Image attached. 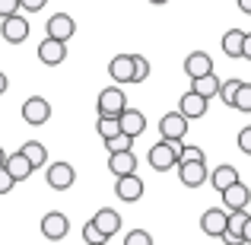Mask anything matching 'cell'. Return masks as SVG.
I'll use <instances>...</instances> for the list:
<instances>
[{"mask_svg":"<svg viewBox=\"0 0 251 245\" xmlns=\"http://www.w3.org/2000/svg\"><path fill=\"white\" fill-rule=\"evenodd\" d=\"M178 147H181V143H172V140L153 143V147H150V165H153V172L178 169Z\"/></svg>","mask_w":251,"mask_h":245,"instance_id":"1","label":"cell"},{"mask_svg":"<svg viewBox=\"0 0 251 245\" xmlns=\"http://www.w3.org/2000/svg\"><path fill=\"white\" fill-rule=\"evenodd\" d=\"M99 115H108V118H121V111L127 109V99H124L121 86H105L99 92V102H96Z\"/></svg>","mask_w":251,"mask_h":245,"instance_id":"2","label":"cell"},{"mask_svg":"<svg viewBox=\"0 0 251 245\" xmlns=\"http://www.w3.org/2000/svg\"><path fill=\"white\" fill-rule=\"evenodd\" d=\"M229 226V210L226 207H210L207 214L201 217V233L210 236V239H223Z\"/></svg>","mask_w":251,"mask_h":245,"instance_id":"3","label":"cell"},{"mask_svg":"<svg viewBox=\"0 0 251 245\" xmlns=\"http://www.w3.org/2000/svg\"><path fill=\"white\" fill-rule=\"evenodd\" d=\"M51 118V105L45 96H29L23 102V121L32 124V128H42V124H48Z\"/></svg>","mask_w":251,"mask_h":245,"instance_id":"4","label":"cell"},{"mask_svg":"<svg viewBox=\"0 0 251 245\" xmlns=\"http://www.w3.org/2000/svg\"><path fill=\"white\" fill-rule=\"evenodd\" d=\"M159 134L162 140H172V143H181L188 137V118L181 111H169V115L159 118Z\"/></svg>","mask_w":251,"mask_h":245,"instance_id":"5","label":"cell"},{"mask_svg":"<svg viewBox=\"0 0 251 245\" xmlns=\"http://www.w3.org/2000/svg\"><path fill=\"white\" fill-rule=\"evenodd\" d=\"M0 35H3V42H10V45H23L25 38H29V19L19 16V13L3 16L0 19Z\"/></svg>","mask_w":251,"mask_h":245,"instance_id":"6","label":"cell"},{"mask_svg":"<svg viewBox=\"0 0 251 245\" xmlns=\"http://www.w3.org/2000/svg\"><path fill=\"white\" fill-rule=\"evenodd\" d=\"M38 61H42L45 67H57V64H64V61H67V42L48 35L42 45H38Z\"/></svg>","mask_w":251,"mask_h":245,"instance_id":"7","label":"cell"},{"mask_svg":"<svg viewBox=\"0 0 251 245\" xmlns=\"http://www.w3.org/2000/svg\"><path fill=\"white\" fill-rule=\"evenodd\" d=\"M207 109H210V99L201 96V92H194V89H188L181 99H178V111H181L188 121H197V118H203V115H207Z\"/></svg>","mask_w":251,"mask_h":245,"instance_id":"8","label":"cell"},{"mask_svg":"<svg viewBox=\"0 0 251 245\" xmlns=\"http://www.w3.org/2000/svg\"><path fill=\"white\" fill-rule=\"evenodd\" d=\"M45 182H48L54 191H67L70 185L76 182V172H74L70 163H51L48 169H45Z\"/></svg>","mask_w":251,"mask_h":245,"instance_id":"9","label":"cell"},{"mask_svg":"<svg viewBox=\"0 0 251 245\" xmlns=\"http://www.w3.org/2000/svg\"><path fill=\"white\" fill-rule=\"evenodd\" d=\"M207 178H210V175H207V163H203V160L178 163V182H181L184 188H201Z\"/></svg>","mask_w":251,"mask_h":245,"instance_id":"10","label":"cell"},{"mask_svg":"<svg viewBox=\"0 0 251 245\" xmlns=\"http://www.w3.org/2000/svg\"><path fill=\"white\" fill-rule=\"evenodd\" d=\"M67 233H70V223H67V217H64V214L51 210V214H45V217H42V236H45L48 242H61V239H67Z\"/></svg>","mask_w":251,"mask_h":245,"instance_id":"11","label":"cell"},{"mask_svg":"<svg viewBox=\"0 0 251 245\" xmlns=\"http://www.w3.org/2000/svg\"><path fill=\"white\" fill-rule=\"evenodd\" d=\"M220 194H223V207H226V210H245L248 201H251V188H248V185H242V178H239V182H232L229 188H223Z\"/></svg>","mask_w":251,"mask_h":245,"instance_id":"12","label":"cell"},{"mask_svg":"<svg viewBox=\"0 0 251 245\" xmlns=\"http://www.w3.org/2000/svg\"><path fill=\"white\" fill-rule=\"evenodd\" d=\"M108 172L115 178H121V175H130V172H137V156H134V150H118V153H108Z\"/></svg>","mask_w":251,"mask_h":245,"instance_id":"13","label":"cell"},{"mask_svg":"<svg viewBox=\"0 0 251 245\" xmlns=\"http://www.w3.org/2000/svg\"><path fill=\"white\" fill-rule=\"evenodd\" d=\"M108 77L115 83H134V54H115L108 61Z\"/></svg>","mask_w":251,"mask_h":245,"instance_id":"14","label":"cell"},{"mask_svg":"<svg viewBox=\"0 0 251 245\" xmlns=\"http://www.w3.org/2000/svg\"><path fill=\"white\" fill-rule=\"evenodd\" d=\"M184 74H188V80H197V77H203V74H213V57H210L207 51H191V54L184 57Z\"/></svg>","mask_w":251,"mask_h":245,"instance_id":"15","label":"cell"},{"mask_svg":"<svg viewBox=\"0 0 251 245\" xmlns=\"http://www.w3.org/2000/svg\"><path fill=\"white\" fill-rule=\"evenodd\" d=\"M115 194L121 197V201H127V204L140 201V197H143V182L137 178V172H130V175H121V178H118Z\"/></svg>","mask_w":251,"mask_h":245,"instance_id":"16","label":"cell"},{"mask_svg":"<svg viewBox=\"0 0 251 245\" xmlns=\"http://www.w3.org/2000/svg\"><path fill=\"white\" fill-rule=\"evenodd\" d=\"M45 29H48V35L61 38V42H70L74 32H76V23H74V16H67V13H54V16L48 19Z\"/></svg>","mask_w":251,"mask_h":245,"instance_id":"17","label":"cell"},{"mask_svg":"<svg viewBox=\"0 0 251 245\" xmlns=\"http://www.w3.org/2000/svg\"><path fill=\"white\" fill-rule=\"evenodd\" d=\"M92 223L99 226V233L102 236H118V229H121V214L118 210H111V207H102V210H96V217H92Z\"/></svg>","mask_w":251,"mask_h":245,"instance_id":"18","label":"cell"},{"mask_svg":"<svg viewBox=\"0 0 251 245\" xmlns=\"http://www.w3.org/2000/svg\"><path fill=\"white\" fill-rule=\"evenodd\" d=\"M118 121H121V131H124V134H130V137H140L143 131H147V115L137 111V109H124Z\"/></svg>","mask_w":251,"mask_h":245,"instance_id":"19","label":"cell"},{"mask_svg":"<svg viewBox=\"0 0 251 245\" xmlns=\"http://www.w3.org/2000/svg\"><path fill=\"white\" fill-rule=\"evenodd\" d=\"M3 165L10 169V175L16 178V182H25V178H29L32 172H35V165L29 163V156H25L23 150H19V153H10V156H6V163H3Z\"/></svg>","mask_w":251,"mask_h":245,"instance_id":"20","label":"cell"},{"mask_svg":"<svg viewBox=\"0 0 251 245\" xmlns=\"http://www.w3.org/2000/svg\"><path fill=\"white\" fill-rule=\"evenodd\" d=\"M245 220H248V214L245 210H229V226H226V236H223V242H245L242 239V229H245Z\"/></svg>","mask_w":251,"mask_h":245,"instance_id":"21","label":"cell"},{"mask_svg":"<svg viewBox=\"0 0 251 245\" xmlns=\"http://www.w3.org/2000/svg\"><path fill=\"white\" fill-rule=\"evenodd\" d=\"M223 54L226 57H242V48H245V32L242 29H229L226 35H223Z\"/></svg>","mask_w":251,"mask_h":245,"instance_id":"22","label":"cell"},{"mask_svg":"<svg viewBox=\"0 0 251 245\" xmlns=\"http://www.w3.org/2000/svg\"><path fill=\"white\" fill-rule=\"evenodd\" d=\"M232 182H239V169H235V165H216V169L210 172V185H213L216 191L229 188Z\"/></svg>","mask_w":251,"mask_h":245,"instance_id":"23","label":"cell"},{"mask_svg":"<svg viewBox=\"0 0 251 245\" xmlns=\"http://www.w3.org/2000/svg\"><path fill=\"white\" fill-rule=\"evenodd\" d=\"M220 86H223V80H216V74H203V77H197V80H191V89L207 96V99L220 96Z\"/></svg>","mask_w":251,"mask_h":245,"instance_id":"24","label":"cell"},{"mask_svg":"<svg viewBox=\"0 0 251 245\" xmlns=\"http://www.w3.org/2000/svg\"><path fill=\"white\" fill-rule=\"evenodd\" d=\"M23 153L29 156V163L35 165V169L48 163V150H45V143H38V140H25L23 143Z\"/></svg>","mask_w":251,"mask_h":245,"instance_id":"25","label":"cell"},{"mask_svg":"<svg viewBox=\"0 0 251 245\" xmlns=\"http://www.w3.org/2000/svg\"><path fill=\"white\" fill-rule=\"evenodd\" d=\"M96 134L102 137V140H108V137L121 134V121H118V118H108V115H99V121H96Z\"/></svg>","mask_w":251,"mask_h":245,"instance_id":"26","label":"cell"},{"mask_svg":"<svg viewBox=\"0 0 251 245\" xmlns=\"http://www.w3.org/2000/svg\"><path fill=\"white\" fill-rule=\"evenodd\" d=\"M232 109H235V111H245V115L251 111V83L242 80V86H239V96H235Z\"/></svg>","mask_w":251,"mask_h":245,"instance_id":"27","label":"cell"},{"mask_svg":"<svg viewBox=\"0 0 251 245\" xmlns=\"http://www.w3.org/2000/svg\"><path fill=\"white\" fill-rule=\"evenodd\" d=\"M239 86H242V80H226V83L220 86V99H223V102L229 105V109H232L235 96H239Z\"/></svg>","mask_w":251,"mask_h":245,"instance_id":"28","label":"cell"},{"mask_svg":"<svg viewBox=\"0 0 251 245\" xmlns=\"http://www.w3.org/2000/svg\"><path fill=\"white\" fill-rule=\"evenodd\" d=\"M130 140H134V137L130 134H115V137H108V140H105V150H108V153H118V150H127L130 147Z\"/></svg>","mask_w":251,"mask_h":245,"instance_id":"29","label":"cell"},{"mask_svg":"<svg viewBox=\"0 0 251 245\" xmlns=\"http://www.w3.org/2000/svg\"><path fill=\"white\" fill-rule=\"evenodd\" d=\"M83 239L89 242V245H105V242H108V236H102V233H99V226L89 220V223L83 226Z\"/></svg>","mask_w":251,"mask_h":245,"instance_id":"30","label":"cell"},{"mask_svg":"<svg viewBox=\"0 0 251 245\" xmlns=\"http://www.w3.org/2000/svg\"><path fill=\"white\" fill-rule=\"evenodd\" d=\"M124 245H153V236H150L147 229H130V233L124 236Z\"/></svg>","mask_w":251,"mask_h":245,"instance_id":"31","label":"cell"},{"mask_svg":"<svg viewBox=\"0 0 251 245\" xmlns=\"http://www.w3.org/2000/svg\"><path fill=\"white\" fill-rule=\"evenodd\" d=\"M150 77V61L143 54H134V83H143Z\"/></svg>","mask_w":251,"mask_h":245,"instance_id":"32","label":"cell"},{"mask_svg":"<svg viewBox=\"0 0 251 245\" xmlns=\"http://www.w3.org/2000/svg\"><path fill=\"white\" fill-rule=\"evenodd\" d=\"M194 160H207V156H203V150L201 147H178V163H194Z\"/></svg>","mask_w":251,"mask_h":245,"instance_id":"33","label":"cell"},{"mask_svg":"<svg viewBox=\"0 0 251 245\" xmlns=\"http://www.w3.org/2000/svg\"><path fill=\"white\" fill-rule=\"evenodd\" d=\"M13 185H16V178L10 175V169H6V165H0V194H10Z\"/></svg>","mask_w":251,"mask_h":245,"instance_id":"34","label":"cell"},{"mask_svg":"<svg viewBox=\"0 0 251 245\" xmlns=\"http://www.w3.org/2000/svg\"><path fill=\"white\" fill-rule=\"evenodd\" d=\"M239 150H242L245 156H251V124L239 131Z\"/></svg>","mask_w":251,"mask_h":245,"instance_id":"35","label":"cell"},{"mask_svg":"<svg viewBox=\"0 0 251 245\" xmlns=\"http://www.w3.org/2000/svg\"><path fill=\"white\" fill-rule=\"evenodd\" d=\"M16 10H23V6H19V0H0V19H3V16H13Z\"/></svg>","mask_w":251,"mask_h":245,"instance_id":"36","label":"cell"},{"mask_svg":"<svg viewBox=\"0 0 251 245\" xmlns=\"http://www.w3.org/2000/svg\"><path fill=\"white\" fill-rule=\"evenodd\" d=\"M45 3H48V0H19V6H23V10H29V13L45 10Z\"/></svg>","mask_w":251,"mask_h":245,"instance_id":"37","label":"cell"},{"mask_svg":"<svg viewBox=\"0 0 251 245\" xmlns=\"http://www.w3.org/2000/svg\"><path fill=\"white\" fill-rule=\"evenodd\" d=\"M242 57L251 61V32H245V48H242Z\"/></svg>","mask_w":251,"mask_h":245,"instance_id":"38","label":"cell"},{"mask_svg":"<svg viewBox=\"0 0 251 245\" xmlns=\"http://www.w3.org/2000/svg\"><path fill=\"white\" fill-rule=\"evenodd\" d=\"M242 239L251 242V214H248V220H245V229H242Z\"/></svg>","mask_w":251,"mask_h":245,"instance_id":"39","label":"cell"},{"mask_svg":"<svg viewBox=\"0 0 251 245\" xmlns=\"http://www.w3.org/2000/svg\"><path fill=\"white\" fill-rule=\"evenodd\" d=\"M6 89H10V80H6V74H3V70H0V96H3Z\"/></svg>","mask_w":251,"mask_h":245,"instance_id":"40","label":"cell"},{"mask_svg":"<svg viewBox=\"0 0 251 245\" xmlns=\"http://www.w3.org/2000/svg\"><path fill=\"white\" fill-rule=\"evenodd\" d=\"M239 10L245 13V16H251V0H239Z\"/></svg>","mask_w":251,"mask_h":245,"instance_id":"41","label":"cell"},{"mask_svg":"<svg viewBox=\"0 0 251 245\" xmlns=\"http://www.w3.org/2000/svg\"><path fill=\"white\" fill-rule=\"evenodd\" d=\"M6 156H10V153H3V147H0V165L6 163Z\"/></svg>","mask_w":251,"mask_h":245,"instance_id":"42","label":"cell"},{"mask_svg":"<svg viewBox=\"0 0 251 245\" xmlns=\"http://www.w3.org/2000/svg\"><path fill=\"white\" fill-rule=\"evenodd\" d=\"M150 3H156V6H162V3H169V0H150Z\"/></svg>","mask_w":251,"mask_h":245,"instance_id":"43","label":"cell"}]
</instances>
